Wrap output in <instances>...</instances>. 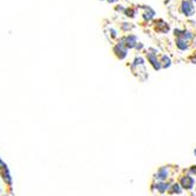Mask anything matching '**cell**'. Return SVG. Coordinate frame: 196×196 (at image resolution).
Returning <instances> with one entry per match:
<instances>
[{"label":"cell","mask_w":196,"mask_h":196,"mask_svg":"<svg viewBox=\"0 0 196 196\" xmlns=\"http://www.w3.org/2000/svg\"><path fill=\"white\" fill-rule=\"evenodd\" d=\"M194 154H195V156H196V149H195V150H194Z\"/></svg>","instance_id":"cell-18"},{"label":"cell","mask_w":196,"mask_h":196,"mask_svg":"<svg viewBox=\"0 0 196 196\" xmlns=\"http://www.w3.org/2000/svg\"><path fill=\"white\" fill-rule=\"evenodd\" d=\"M170 193L181 194V193H182V187H181V184H178V183L173 184V186H171V189H170Z\"/></svg>","instance_id":"cell-13"},{"label":"cell","mask_w":196,"mask_h":196,"mask_svg":"<svg viewBox=\"0 0 196 196\" xmlns=\"http://www.w3.org/2000/svg\"><path fill=\"white\" fill-rule=\"evenodd\" d=\"M125 39V47L126 48H134L137 46V37L135 34H129Z\"/></svg>","instance_id":"cell-4"},{"label":"cell","mask_w":196,"mask_h":196,"mask_svg":"<svg viewBox=\"0 0 196 196\" xmlns=\"http://www.w3.org/2000/svg\"><path fill=\"white\" fill-rule=\"evenodd\" d=\"M195 181L190 175H186L181 178V187L184 188V189H191L194 187Z\"/></svg>","instance_id":"cell-3"},{"label":"cell","mask_w":196,"mask_h":196,"mask_svg":"<svg viewBox=\"0 0 196 196\" xmlns=\"http://www.w3.org/2000/svg\"><path fill=\"white\" fill-rule=\"evenodd\" d=\"M161 65H162V68H169L171 65V60H170V58H169L168 56H165V55H163L162 56V58H161Z\"/></svg>","instance_id":"cell-10"},{"label":"cell","mask_w":196,"mask_h":196,"mask_svg":"<svg viewBox=\"0 0 196 196\" xmlns=\"http://www.w3.org/2000/svg\"><path fill=\"white\" fill-rule=\"evenodd\" d=\"M155 187H156V189H157L161 194H163V193H165L168 189H169V183L168 182H164V181H161V182H157V183L155 184Z\"/></svg>","instance_id":"cell-7"},{"label":"cell","mask_w":196,"mask_h":196,"mask_svg":"<svg viewBox=\"0 0 196 196\" xmlns=\"http://www.w3.org/2000/svg\"><path fill=\"white\" fill-rule=\"evenodd\" d=\"M190 173H191V174H195V175H196V165H193V167L190 168Z\"/></svg>","instance_id":"cell-16"},{"label":"cell","mask_w":196,"mask_h":196,"mask_svg":"<svg viewBox=\"0 0 196 196\" xmlns=\"http://www.w3.org/2000/svg\"><path fill=\"white\" fill-rule=\"evenodd\" d=\"M176 46L181 51H186L188 48V42L184 40V39H182V38H177L176 39Z\"/></svg>","instance_id":"cell-9"},{"label":"cell","mask_w":196,"mask_h":196,"mask_svg":"<svg viewBox=\"0 0 196 196\" xmlns=\"http://www.w3.org/2000/svg\"><path fill=\"white\" fill-rule=\"evenodd\" d=\"M193 1H195V3H196V0H193Z\"/></svg>","instance_id":"cell-19"},{"label":"cell","mask_w":196,"mask_h":196,"mask_svg":"<svg viewBox=\"0 0 196 196\" xmlns=\"http://www.w3.org/2000/svg\"><path fill=\"white\" fill-rule=\"evenodd\" d=\"M147 58H148L149 63L152 65V68L156 71L161 70V68H162L161 61H160V59H157V56H156L155 53H152V52H148V53H147Z\"/></svg>","instance_id":"cell-2"},{"label":"cell","mask_w":196,"mask_h":196,"mask_svg":"<svg viewBox=\"0 0 196 196\" xmlns=\"http://www.w3.org/2000/svg\"><path fill=\"white\" fill-rule=\"evenodd\" d=\"M115 10H116L117 12H125V8H124V7H122V6H116V7H115Z\"/></svg>","instance_id":"cell-15"},{"label":"cell","mask_w":196,"mask_h":196,"mask_svg":"<svg viewBox=\"0 0 196 196\" xmlns=\"http://www.w3.org/2000/svg\"><path fill=\"white\" fill-rule=\"evenodd\" d=\"M155 30L157 32H162V33H165L169 31V26L167 23H164L163 20H157L155 23Z\"/></svg>","instance_id":"cell-5"},{"label":"cell","mask_w":196,"mask_h":196,"mask_svg":"<svg viewBox=\"0 0 196 196\" xmlns=\"http://www.w3.org/2000/svg\"><path fill=\"white\" fill-rule=\"evenodd\" d=\"M124 14H125L126 17H129V18H134V17L136 16V11H135L134 8H131V7H129V8H125Z\"/></svg>","instance_id":"cell-12"},{"label":"cell","mask_w":196,"mask_h":196,"mask_svg":"<svg viewBox=\"0 0 196 196\" xmlns=\"http://www.w3.org/2000/svg\"><path fill=\"white\" fill-rule=\"evenodd\" d=\"M155 16H156L155 11H154L152 8H150V7H147L145 11H144V13H143V19L147 20V21H149V20H151Z\"/></svg>","instance_id":"cell-8"},{"label":"cell","mask_w":196,"mask_h":196,"mask_svg":"<svg viewBox=\"0 0 196 196\" xmlns=\"http://www.w3.org/2000/svg\"><path fill=\"white\" fill-rule=\"evenodd\" d=\"M130 25H131V24H128V23H123V24H122V29H123L124 31H128V30H130V29L132 27V26H130Z\"/></svg>","instance_id":"cell-14"},{"label":"cell","mask_w":196,"mask_h":196,"mask_svg":"<svg viewBox=\"0 0 196 196\" xmlns=\"http://www.w3.org/2000/svg\"><path fill=\"white\" fill-rule=\"evenodd\" d=\"M193 37H194V34L190 32V31H187V30H183V32H182V39H184V40H187V42H189L190 39H193Z\"/></svg>","instance_id":"cell-11"},{"label":"cell","mask_w":196,"mask_h":196,"mask_svg":"<svg viewBox=\"0 0 196 196\" xmlns=\"http://www.w3.org/2000/svg\"><path fill=\"white\" fill-rule=\"evenodd\" d=\"M155 177L157 178V180H160V181L167 180V177H168V168L167 167H162L160 170L157 171V174L155 175Z\"/></svg>","instance_id":"cell-6"},{"label":"cell","mask_w":196,"mask_h":196,"mask_svg":"<svg viewBox=\"0 0 196 196\" xmlns=\"http://www.w3.org/2000/svg\"><path fill=\"white\" fill-rule=\"evenodd\" d=\"M181 12L183 13L186 17H191L195 13V6L191 3V0H183L181 4Z\"/></svg>","instance_id":"cell-1"},{"label":"cell","mask_w":196,"mask_h":196,"mask_svg":"<svg viewBox=\"0 0 196 196\" xmlns=\"http://www.w3.org/2000/svg\"><path fill=\"white\" fill-rule=\"evenodd\" d=\"M107 1H108V3H110V4H113V3H117L118 0H107Z\"/></svg>","instance_id":"cell-17"}]
</instances>
